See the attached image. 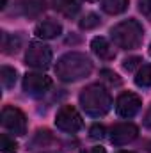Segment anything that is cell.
Returning <instances> with one entry per match:
<instances>
[{
    "label": "cell",
    "instance_id": "6da1fadb",
    "mask_svg": "<svg viewBox=\"0 0 151 153\" xmlns=\"http://www.w3.org/2000/svg\"><path fill=\"white\" fill-rule=\"evenodd\" d=\"M93 71V61L80 52H70L62 55L55 66V73L62 82H76L80 78L91 75Z\"/></svg>",
    "mask_w": 151,
    "mask_h": 153
},
{
    "label": "cell",
    "instance_id": "7a4b0ae2",
    "mask_svg": "<svg viewBox=\"0 0 151 153\" xmlns=\"http://www.w3.org/2000/svg\"><path fill=\"white\" fill-rule=\"evenodd\" d=\"M80 105L82 109L85 111V114L93 116V117H100V116H105L110 107H112V98H110V93L100 85V84H93V85H87L82 93H80Z\"/></svg>",
    "mask_w": 151,
    "mask_h": 153
},
{
    "label": "cell",
    "instance_id": "3957f363",
    "mask_svg": "<svg viewBox=\"0 0 151 153\" xmlns=\"http://www.w3.org/2000/svg\"><path fill=\"white\" fill-rule=\"evenodd\" d=\"M110 38L115 46L124 48V50H133L142 43L144 29L137 20L130 18V20H124V22L117 23L115 27H112Z\"/></svg>",
    "mask_w": 151,
    "mask_h": 153
},
{
    "label": "cell",
    "instance_id": "277c9868",
    "mask_svg": "<svg viewBox=\"0 0 151 153\" xmlns=\"http://www.w3.org/2000/svg\"><path fill=\"white\" fill-rule=\"evenodd\" d=\"M52 62V50L48 45L34 41L29 45V50L25 53V64L36 70H46Z\"/></svg>",
    "mask_w": 151,
    "mask_h": 153
},
{
    "label": "cell",
    "instance_id": "5b68a950",
    "mask_svg": "<svg viewBox=\"0 0 151 153\" xmlns=\"http://www.w3.org/2000/svg\"><path fill=\"white\" fill-rule=\"evenodd\" d=\"M0 119H2V126L7 132H11L14 135H25V132H27V117L20 109L4 107Z\"/></svg>",
    "mask_w": 151,
    "mask_h": 153
},
{
    "label": "cell",
    "instance_id": "8992f818",
    "mask_svg": "<svg viewBox=\"0 0 151 153\" xmlns=\"http://www.w3.org/2000/svg\"><path fill=\"white\" fill-rule=\"evenodd\" d=\"M84 121H82V116L78 114L75 107L71 105H64L59 109V112L55 116V126L62 132H68V134H75L82 128Z\"/></svg>",
    "mask_w": 151,
    "mask_h": 153
},
{
    "label": "cell",
    "instance_id": "52a82bcc",
    "mask_svg": "<svg viewBox=\"0 0 151 153\" xmlns=\"http://www.w3.org/2000/svg\"><path fill=\"white\" fill-rule=\"evenodd\" d=\"M52 87V78L44 73H27L23 78V91L29 96H43Z\"/></svg>",
    "mask_w": 151,
    "mask_h": 153
},
{
    "label": "cell",
    "instance_id": "ba28073f",
    "mask_svg": "<svg viewBox=\"0 0 151 153\" xmlns=\"http://www.w3.org/2000/svg\"><path fill=\"white\" fill-rule=\"evenodd\" d=\"M142 100L135 93H123L115 100V112L121 117H133L141 111Z\"/></svg>",
    "mask_w": 151,
    "mask_h": 153
},
{
    "label": "cell",
    "instance_id": "9c48e42d",
    "mask_svg": "<svg viewBox=\"0 0 151 153\" xmlns=\"http://www.w3.org/2000/svg\"><path fill=\"white\" fill-rule=\"evenodd\" d=\"M139 135V128L133 123H119L110 130V143L114 146H124Z\"/></svg>",
    "mask_w": 151,
    "mask_h": 153
},
{
    "label": "cell",
    "instance_id": "30bf717a",
    "mask_svg": "<svg viewBox=\"0 0 151 153\" xmlns=\"http://www.w3.org/2000/svg\"><path fill=\"white\" fill-rule=\"evenodd\" d=\"M36 36L39 39H53V38H59L61 32H62V25L52 18H46L43 22H39L36 25Z\"/></svg>",
    "mask_w": 151,
    "mask_h": 153
},
{
    "label": "cell",
    "instance_id": "8fae6325",
    "mask_svg": "<svg viewBox=\"0 0 151 153\" xmlns=\"http://www.w3.org/2000/svg\"><path fill=\"white\" fill-rule=\"evenodd\" d=\"M91 48H93V52H94L100 59H103V61H110V59L115 57L114 46L109 43V39L101 38V36H98V38H94L91 41Z\"/></svg>",
    "mask_w": 151,
    "mask_h": 153
},
{
    "label": "cell",
    "instance_id": "7c38bea8",
    "mask_svg": "<svg viewBox=\"0 0 151 153\" xmlns=\"http://www.w3.org/2000/svg\"><path fill=\"white\" fill-rule=\"evenodd\" d=\"M20 7L27 18H36L44 11V0H21Z\"/></svg>",
    "mask_w": 151,
    "mask_h": 153
},
{
    "label": "cell",
    "instance_id": "4fadbf2b",
    "mask_svg": "<svg viewBox=\"0 0 151 153\" xmlns=\"http://www.w3.org/2000/svg\"><path fill=\"white\" fill-rule=\"evenodd\" d=\"M53 7L64 16H75L80 9V0H53Z\"/></svg>",
    "mask_w": 151,
    "mask_h": 153
},
{
    "label": "cell",
    "instance_id": "5bb4252c",
    "mask_svg": "<svg viewBox=\"0 0 151 153\" xmlns=\"http://www.w3.org/2000/svg\"><path fill=\"white\" fill-rule=\"evenodd\" d=\"M20 46H21V39L18 36L4 32V36H2V50H4V53H7V55L16 53L20 50Z\"/></svg>",
    "mask_w": 151,
    "mask_h": 153
},
{
    "label": "cell",
    "instance_id": "9a60e30c",
    "mask_svg": "<svg viewBox=\"0 0 151 153\" xmlns=\"http://www.w3.org/2000/svg\"><path fill=\"white\" fill-rule=\"evenodd\" d=\"M128 7V0H101V9L107 14H121Z\"/></svg>",
    "mask_w": 151,
    "mask_h": 153
},
{
    "label": "cell",
    "instance_id": "2e32d148",
    "mask_svg": "<svg viewBox=\"0 0 151 153\" xmlns=\"http://www.w3.org/2000/svg\"><path fill=\"white\" fill-rule=\"evenodd\" d=\"M0 82L5 89H11L16 82V70L9 68V66H2L0 70Z\"/></svg>",
    "mask_w": 151,
    "mask_h": 153
},
{
    "label": "cell",
    "instance_id": "e0dca14e",
    "mask_svg": "<svg viewBox=\"0 0 151 153\" xmlns=\"http://www.w3.org/2000/svg\"><path fill=\"white\" fill-rule=\"evenodd\" d=\"M135 84L139 87H151V64L142 66L137 75H135Z\"/></svg>",
    "mask_w": 151,
    "mask_h": 153
},
{
    "label": "cell",
    "instance_id": "ac0fdd59",
    "mask_svg": "<svg viewBox=\"0 0 151 153\" xmlns=\"http://www.w3.org/2000/svg\"><path fill=\"white\" fill-rule=\"evenodd\" d=\"M78 25H80V29H84V30H91V29H94V27L100 25V18H98V14L89 13V14H85V16L80 20Z\"/></svg>",
    "mask_w": 151,
    "mask_h": 153
},
{
    "label": "cell",
    "instance_id": "d6986e66",
    "mask_svg": "<svg viewBox=\"0 0 151 153\" xmlns=\"http://www.w3.org/2000/svg\"><path fill=\"white\" fill-rule=\"evenodd\" d=\"M16 150H18L16 141L11 139L5 134H2V137H0V152L2 153H16Z\"/></svg>",
    "mask_w": 151,
    "mask_h": 153
},
{
    "label": "cell",
    "instance_id": "ffe728a7",
    "mask_svg": "<svg viewBox=\"0 0 151 153\" xmlns=\"http://www.w3.org/2000/svg\"><path fill=\"white\" fill-rule=\"evenodd\" d=\"M141 62H142V59H141V57H130V59H126V61L123 62V68H124L126 71H133Z\"/></svg>",
    "mask_w": 151,
    "mask_h": 153
},
{
    "label": "cell",
    "instance_id": "44dd1931",
    "mask_svg": "<svg viewBox=\"0 0 151 153\" xmlns=\"http://www.w3.org/2000/svg\"><path fill=\"white\" fill-rule=\"evenodd\" d=\"M89 134H91V137L93 139H101L103 135H105V128H103V125H93L91 126V130H89Z\"/></svg>",
    "mask_w": 151,
    "mask_h": 153
},
{
    "label": "cell",
    "instance_id": "7402d4cb",
    "mask_svg": "<svg viewBox=\"0 0 151 153\" xmlns=\"http://www.w3.org/2000/svg\"><path fill=\"white\" fill-rule=\"evenodd\" d=\"M100 75L103 76L105 80H109L110 84H115V85H117V84H121V78L115 75L114 71H110V70H101V73H100Z\"/></svg>",
    "mask_w": 151,
    "mask_h": 153
},
{
    "label": "cell",
    "instance_id": "603a6c76",
    "mask_svg": "<svg viewBox=\"0 0 151 153\" xmlns=\"http://www.w3.org/2000/svg\"><path fill=\"white\" fill-rule=\"evenodd\" d=\"M139 9L146 18L151 20V0H139Z\"/></svg>",
    "mask_w": 151,
    "mask_h": 153
},
{
    "label": "cell",
    "instance_id": "cb8c5ba5",
    "mask_svg": "<svg viewBox=\"0 0 151 153\" xmlns=\"http://www.w3.org/2000/svg\"><path fill=\"white\" fill-rule=\"evenodd\" d=\"M80 153H107V152H105V148H101V146H93V148L82 150Z\"/></svg>",
    "mask_w": 151,
    "mask_h": 153
},
{
    "label": "cell",
    "instance_id": "d4e9b609",
    "mask_svg": "<svg viewBox=\"0 0 151 153\" xmlns=\"http://www.w3.org/2000/svg\"><path fill=\"white\" fill-rule=\"evenodd\" d=\"M146 125L151 126V109H150V112H148V116H146Z\"/></svg>",
    "mask_w": 151,
    "mask_h": 153
},
{
    "label": "cell",
    "instance_id": "484cf974",
    "mask_svg": "<svg viewBox=\"0 0 151 153\" xmlns=\"http://www.w3.org/2000/svg\"><path fill=\"white\" fill-rule=\"evenodd\" d=\"M5 4H7V0H2V2H0V9H4V7H5Z\"/></svg>",
    "mask_w": 151,
    "mask_h": 153
},
{
    "label": "cell",
    "instance_id": "4316f807",
    "mask_svg": "<svg viewBox=\"0 0 151 153\" xmlns=\"http://www.w3.org/2000/svg\"><path fill=\"white\" fill-rule=\"evenodd\" d=\"M117 153H133V152H117Z\"/></svg>",
    "mask_w": 151,
    "mask_h": 153
},
{
    "label": "cell",
    "instance_id": "83f0119b",
    "mask_svg": "<svg viewBox=\"0 0 151 153\" xmlns=\"http://www.w3.org/2000/svg\"><path fill=\"white\" fill-rule=\"evenodd\" d=\"M150 53H151V45H150Z\"/></svg>",
    "mask_w": 151,
    "mask_h": 153
},
{
    "label": "cell",
    "instance_id": "f1b7e54d",
    "mask_svg": "<svg viewBox=\"0 0 151 153\" xmlns=\"http://www.w3.org/2000/svg\"><path fill=\"white\" fill-rule=\"evenodd\" d=\"M87 2H94V0H87Z\"/></svg>",
    "mask_w": 151,
    "mask_h": 153
},
{
    "label": "cell",
    "instance_id": "f546056e",
    "mask_svg": "<svg viewBox=\"0 0 151 153\" xmlns=\"http://www.w3.org/2000/svg\"><path fill=\"white\" fill-rule=\"evenodd\" d=\"M150 152H151V144H150Z\"/></svg>",
    "mask_w": 151,
    "mask_h": 153
}]
</instances>
